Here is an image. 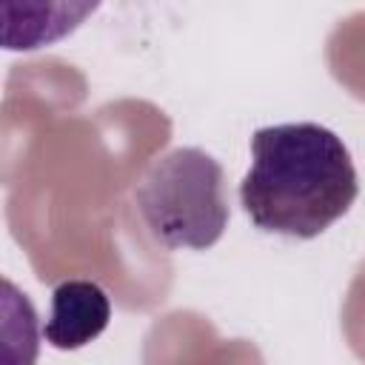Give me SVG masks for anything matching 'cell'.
Returning <instances> with one entry per match:
<instances>
[{"mask_svg": "<svg viewBox=\"0 0 365 365\" xmlns=\"http://www.w3.org/2000/svg\"><path fill=\"white\" fill-rule=\"evenodd\" d=\"M251 154L240 202L259 231L314 240L345 217L359 194L348 145L319 123L257 128Z\"/></svg>", "mask_w": 365, "mask_h": 365, "instance_id": "obj_1", "label": "cell"}, {"mask_svg": "<svg viewBox=\"0 0 365 365\" xmlns=\"http://www.w3.org/2000/svg\"><path fill=\"white\" fill-rule=\"evenodd\" d=\"M134 200L148 234L168 251L211 248L231 214L222 165L194 145L157 157L140 177Z\"/></svg>", "mask_w": 365, "mask_h": 365, "instance_id": "obj_2", "label": "cell"}, {"mask_svg": "<svg viewBox=\"0 0 365 365\" xmlns=\"http://www.w3.org/2000/svg\"><path fill=\"white\" fill-rule=\"evenodd\" d=\"M103 0H0L6 51H37L74 34Z\"/></svg>", "mask_w": 365, "mask_h": 365, "instance_id": "obj_3", "label": "cell"}, {"mask_svg": "<svg viewBox=\"0 0 365 365\" xmlns=\"http://www.w3.org/2000/svg\"><path fill=\"white\" fill-rule=\"evenodd\" d=\"M111 319L108 294L91 279H66L51 291V314L43 336L57 351H77L94 342Z\"/></svg>", "mask_w": 365, "mask_h": 365, "instance_id": "obj_4", "label": "cell"}]
</instances>
